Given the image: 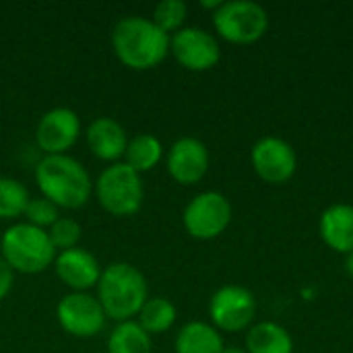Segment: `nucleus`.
Returning <instances> with one entry per match:
<instances>
[{
    "label": "nucleus",
    "mask_w": 353,
    "mask_h": 353,
    "mask_svg": "<svg viewBox=\"0 0 353 353\" xmlns=\"http://www.w3.org/2000/svg\"><path fill=\"white\" fill-rule=\"evenodd\" d=\"M112 50L116 58L132 70H151L170 54V35L151 19L132 14L116 23L112 31Z\"/></svg>",
    "instance_id": "1"
},
{
    "label": "nucleus",
    "mask_w": 353,
    "mask_h": 353,
    "mask_svg": "<svg viewBox=\"0 0 353 353\" xmlns=\"http://www.w3.org/2000/svg\"><path fill=\"white\" fill-rule=\"evenodd\" d=\"M35 182L43 199L58 209L74 211L93 194V180L83 163L66 155H43L35 165Z\"/></svg>",
    "instance_id": "2"
},
{
    "label": "nucleus",
    "mask_w": 353,
    "mask_h": 353,
    "mask_svg": "<svg viewBox=\"0 0 353 353\" xmlns=\"http://www.w3.org/2000/svg\"><path fill=\"white\" fill-rule=\"evenodd\" d=\"M97 300L110 321H134L143 304L149 300L145 275L130 263H110L101 269L97 281Z\"/></svg>",
    "instance_id": "3"
},
{
    "label": "nucleus",
    "mask_w": 353,
    "mask_h": 353,
    "mask_svg": "<svg viewBox=\"0 0 353 353\" xmlns=\"http://www.w3.org/2000/svg\"><path fill=\"white\" fill-rule=\"evenodd\" d=\"M56 254L48 232L27 221L12 223L0 238V256L14 273L37 275L54 265Z\"/></svg>",
    "instance_id": "4"
},
{
    "label": "nucleus",
    "mask_w": 353,
    "mask_h": 353,
    "mask_svg": "<svg viewBox=\"0 0 353 353\" xmlns=\"http://www.w3.org/2000/svg\"><path fill=\"white\" fill-rule=\"evenodd\" d=\"M93 194L101 209L114 217H132L145 201V184L139 172L124 161L110 163L93 182Z\"/></svg>",
    "instance_id": "5"
},
{
    "label": "nucleus",
    "mask_w": 353,
    "mask_h": 353,
    "mask_svg": "<svg viewBox=\"0 0 353 353\" xmlns=\"http://www.w3.org/2000/svg\"><path fill=\"white\" fill-rule=\"evenodd\" d=\"M215 33L238 46H248L259 41L269 29L267 10L252 0H230L213 12Z\"/></svg>",
    "instance_id": "6"
},
{
    "label": "nucleus",
    "mask_w": 353,
    "mask_h": 353,
    "mask_svg": "<svg viewBox=\"0 0 353 353\" xmlns=\"http://www.w3.org/2000/svg\"><path fill=\"white\" fill-rule=\"evenodd\" d=\"M232 221V205L225 194L217 190H205L190 199L184 207L182 223L188 236L194 240L219 238Z\"/></svg>",
    "instance_id": "7"
},
{
    "label": "nucleus",
    "mask_w": 353,
    "mask_h": 353,
    "mask_svg": "<svg viewBox=\"0 0 353 353\" xmlns=\"http://www.w3.org/2000/svg\"><path fill=\"white\" fill-rule=\"evenodd\" d=\"M256 316V298L248 288L223 285L209 300L211 325L221 333H240L252 327Z\"/></svg>",
    "instance_id": "8"
},
{
    "label": "nucleus",
    "mask_w": 353,
    "mask_h": 353,
    "mask_svg": "<svg viewBox=\"0 0 353 353\" xmlns=\"http://www.w3.org/2000/svg\"><path fill=\"white\" fill-rule=\"evenodd\" d=\"M56 319L62 331L77 339H91L105 327V312L99 300L87 292H70L56 306Z\"/></svg>",
    "instance_id": "9"
},
{
    "label": "nucleus",
    "mask_w": 353,
    "mask_h": 353,
    "mask_svg": "<svg viewBox=\"0 0 353 353\" xmlns=\"http://www.w3.org/2000/svg\"><path fill=\"white\" fill-rule=\"evenodd\" d=\"M170 54L176 62L192 72H205L221 60L219 39L201 27H182L170 35Z\"/></svg>",
    "instance_id": "10"
},
{
    "label": "nucleus",
    "mask_w": 353,
    "mask_h": 353,
    "mask_svg": "<svg viewBox=\"0 0 353 353\" xmlns=\"http://www.w3.org/2000/svg\"><path fill=\"white\" fill-rule=\"evenodd\" d=\"M250 163L261 180L269 184H285L298 170V155L285 139L263 137L250 151Z\"/></svg>",
    "instance_id": "11"
},
{
    "label": "nucleus",
    "mask_w": 353,
    "mask_h": 353,
    "mask_svg": "<svg viewBox=\"0 0 353 353\" xmlns=\"http://www.w3.org/2000/svg\"><path fill=\"white\" fill-rule=\"evenodd\" d=\"M81 137V118L70 108L48 110L35 128V143L43 155H66Z\"/></svg>",
    "instance_id": "12"
},
{
    "label": "nucleus",
    "mask_w": 353,
    "mask_h": 353,
    "mask_svg": "<svg viewBox=\"0 0 353 353\" xmlns=\"http://www.w3.org/2000/svg\"><path fill=\"white\" fill-rule=\"evenodd\" d=\"M165 168L174 182L182 186L199 184L209 172V149L194 137H182L168 149Z\"/></svg>",
    "instance_id": "13"
},
{
    "label": "nucleus",
    "mask_w": 353,
    "mask_h": 353,
    "mask_svg": "<svg viewBox=\"0 0 353 353\" xmlns=\"http://www.w3.org/2000/svg\"><path fill=\"white\" fill-rule=\"evenodd\" d=\"M54 271L56 277L72 292H87L95 288L101 275V267L95 254L81 246L58 252L54 261Z\"/></svg>",
    "instance_id": "14"
},
{
    "label": "nucleus",
    "mask_w": 353,
    "mask_h": 353,
    "mask_svg": "<svg viewBox=\"0 0 353 353\" xmlns=\"http://www.w3.org/2000/svg\"><path fill=\"white\" fill-rule=\"evenodd\" d=\"M85 141L89 151L97 159L108 163H118V159L124 157L128 147V134L124 126L110 116L95 118L85 130Z\"/></svg>",
    "instance_id": "15"
},
{
    "label": "nucleus",
    "mask_w": 353,
    "mask_h": 353,
    "mask_svg": "<svg viewBox=\"0 0 353 353\" xmlns=\"http://www.w3.org/2000/svg\"><path fill=\"white\" fill-rule=\"evenodd\" d=\"M319 232L331 250L339 254L353 252V205L335 203L327 207L321 215Z\"/></svg>",
    "instance_id": "16"
},
{
    "label": "nucleus",
    "mask_w": 353,
    "mask_h": 353,
    "mask_svg": "<svg viewBox=\"0 0 353 353\" xmlns=\"http://www.w3.org/2000/svg\"><path fill=\"white\" fill-rule=\"evenodd\" d=\"M225 347L221 333L203 321H192L186 323L174 341V352L176 353H221Z\"/></svg>",
    "instance_id": "17"
},
{
    "label": "nucleus",
    "mask_w": 353,
    "mask_h": 353,
    "mask_svg": "<svg viewBox=\"0 0 353 353\" xmlns=\"http://www.w3.org/2000/svg\"><path fill=\"white\" fill-rule=\"evenodd\" d=\"M248 353H294V339L290 331L277 323L263 321L248 329L246 335Z\"/></svg>",
    "instance_id": "18"
},
{
    "label": "nucleus",
    "mask_w": 353,
    "mask_h": 353,
    "mask_svg": "<svg viewBox=\"0 0 353 353\" xmlns=\"http://www.w3.org/2000/svg\"><path fill=\"white\" fill-rule=\"evenodd\" d=\"M124 159H126L124 163L130 165L139 174L151 172L163 159V145L155 134H149V132L137 134V137L128 139Z\"/></svg>",
    "instance_id": "19"
},
{
    "label": "nucleus",
    "mask_w": 353,
    "mask_h": 353,
    "mask_svg": "<svg viewBox=\"0 0 353 353\" xmlns=\"http://www.w3.org/2000/svg\"><path fill=\"white\" fill-rule=\"evenodd\" d=\"M108 353H153V341L137 321L118 323L108 337Z\"/></svg>",
    "instance_id": "20"
},
{
    "label": "nucleus",
    "mask_w": 353,
    "mask_h": 353,
    "mask_svg": "<svg viewBox=\"0 0 353 353\" xmlns=\"http://www.w3.org/2000/svg\"><path fill=\"white\" fill-rule=\"evenodd\" d=\"M178 319V310L176 306L163 298V296H149V300L143 304L141 312L137 314V323L143 327V331H147L149 335H161L165 331H170L174 327Z\"/></svg>",
    "instance_id": "21"
},
{
    "label": "nucleus",
    "mask_w": 353,
    "mask_h": 353,
    "mask_svg": "<svg viewBox=\"0 0 353 353\" xmlns=\"http://www.w3.org/2000/svg\"><path fill=\"white\" fill-rule=\"evenodd\" d=\"M31 194L23 182L10 176H0V219L10 221L23 217Z\"/></svg>",
    "instance_id": "22"
},
{
    "label": "nucleus",
    "mask_w": 353,
    "mask_h": 353,
    "mask_svg": "<svg viewBox=\"0 0 353 353\" xmlns=\"http://www.w3.org/2000/svg\"><path fill=\"white\" fill-rule=\"evenodd\" d=\"M188 14V6L182 0H161L155 8H153V23L168 35H174L176 31H180L184 27Z\"/></svg>",
    "instance_id": "23"
},
{
    "label": "nucleus",
    "mask_w": 353,
    "mask_h": 353,
    "mask_svg": "<svg viewBox=\"0 0 353 353\" xmlns=\"http://www.w3.org/2000/svg\"><path fill=\"white\" fill-rule=\"evenodd\" d=\"M23 217H25L27 223H31V225H35V228L48 232V230L60 219V209H58L52 201H48V199H43V196L39 194V196H31V199H29Z\"/></svg>",
    "instance_id": "24"
},
{
    "label": "nucleus",
    "mask_w": 353,
    "mask_h": 353,
    "mask_svg": "<svg viewBox=\"0 0 353 353\" xmlns=\"http://www.w3.org/2000/svg\"><path fill=\"white\" fill-rule=\"evenodd\" d=\"M48 236H50L56 252H62V250H70V248H77L79 246L81 236H83V228L72 217H60L48 230Z\"/></svg>",
    "instance_id": "25"
},
{
    "label": "nucleus",
    "mask_w": 353,
    "mask_h": 353,
    "mask_svg": "<svg viewBox=\"0 0 353 353\" xmlns=\"http://www.w3.org/2000/svg\"><path fill=\"white\" fill-rule=\"evenodd\" d=\"M14 283V271L6 265V261L0 256V302L10 294Z\"/></svg>",
    "instance_id": "26"
},
{
    "label": "nucleus",
    "mask_w": 353,
    "mask_h": 353,
    "mask_svg": "<svg viewBox=\"0 0 353 353\" xmlns=\"http://www.w3.org/2000/svg\"><path fill=\"white\" fill-rule=\"evenodd\" d=\"M345 271H347V275L353 279V252L345 254Z\"/></svg>",
    "instance_id": "27"
},
{
    "label": "nucleus",
    "mask_w": 353,
    "mask_h": 353,
    "mask_svg": "<svg viewBox=\"0 0 353 353\" xmlns=\"http://www.w3.org/2000/svg\"><path fill=\"white\" fill-rule=\"evenodd\" d=\"M221 353H248V352H246V347H238V345H225Z\"/></svg>",
    "instance_id": "28"
}]
</instances>
